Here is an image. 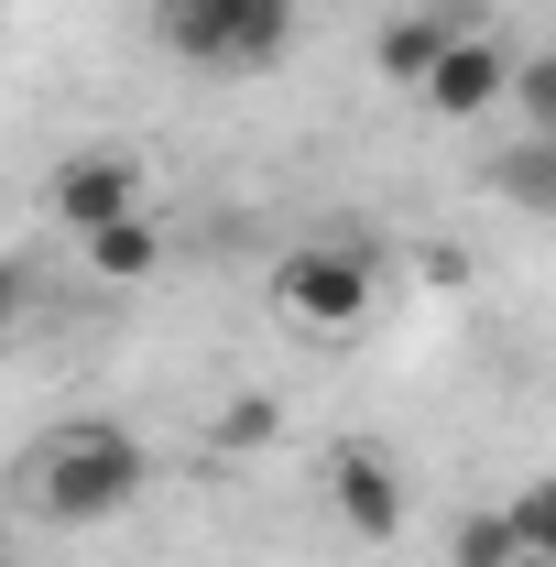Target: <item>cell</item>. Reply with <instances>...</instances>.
Wrapping results in <instances>:
<instances>
[{
	"mask_svg": "<svg viewBox=\"0 0 556 567\" xmlns=\"http://www.w3.org/2000/svg\"><path fill=\"white\" fill-rule=\"evenodd\" d=\"M142 481H153V447H142L132 425H55L44 447H33V513L44 524H110V513H132Z\"/></svg>",
	"mask_w": 556,
	"mask_h": 567,
	"instance_id": "1",
	"label": "cell"
},
{
	"mask_svg": "<svg viewBox=\"0 0 556 567\" xmlns=\"http://www.w3.org/2000/svg\"><path fill=\"white\" fill-rule=\"evenodd\" d=\"M153 33L208 76H251L295 44V0H153Z\"/></svg>",
	"mask_w": 556,
	"mask_h": 567,
	"instance_id": "2",
	"label": "cell"
},
{
	"mask_svg": "<svg viewBox=\"0 0 556 567\" xmlns=\"http://www.w3.org/2000/svg\"><path fill=\"white\" fill-rule=\"evenodd\" d=\"M371 295H382V274L349 240H295L274 262V306H284V328H306V339H349L371 317Z\"/></svg>",
	"mask_w": 556,
	"mask_h": 567,
	"instance_id": "3",
	"label": "cell"
},
{
	"mask_svg": "<svg viewBox=\"0 0 556 567\" xmlns=\"http://www.w3.org/2000/svg\"><path fill=\"white\" fill-rule=\"evenodd\" d=\"M44 208H55L66 240H87V229H110V218L153 208V175H142L132 153H66V164L44 175Z\"/></svg>",
	"mask_w": 556,
	"mask_h": 567,
	"instance_id": "4",
	"label": "cell"
},
{
	"mask_svg": "<svg viewBox=\"0 0 556 567\" xmlns=\"http://www.w3.org/2000/svg\"><path fill=\"white\" fill-rule=\"evenodd\" d=\"M328 513H339L360 546H393L404 535V470L382 436H339L328 447Z\"/></svg>",
	"mask_w": 556,
	"mask_h": 567,
	"instance_id": "5",
	"label": "cell"
},
{
	"mask_svg": "<svg viewBox=\"0 0 556 567\" xmlns=\"http://www.w3.org/2000/svg\"><path fill=\"white\" fill-rule=\"evenodd\" d=\"M502 87H513V44H491V33H459L415 99L436 110V121H491V110H502Z\"/></svg>",
	"mask_w": 556,
	"mask_h": 567,
	"instance_id": "6",
	"label": "cell"
},
{
	"mask_svg": "<svg viewBox=\"0 0 556 567\" xmlns=\"http://www.w3.org/2000/svg\"><path fill=\"white\" fill-rule=\"evenodd\" d=\"M459 33H481V11H470V0H436V11H393V22L371 33V66L393 76V87H425V76H436V55H447Z\"/></svg>",
	"mask_w": 556,
	"mask_h": 567,
	"instance_id": "7",
	"label": "cell"
},
{
	"mask_svg": "<svg viewBox=\"0 0 556 567\" xmlns=\"http://www.w3.org/2000/svg\"><path fill=\"white\" fill-rule=\"evenodd\" d=\"M491 186H502L524 218H556V132H513L502 153H491Z\"/></svg>",
	"mask_w": 556,
	"mask_h": 567,
	"instance_id": "8",
	"label": "cell"
},
{
	"mask_svg": "<svg viewBox=\"0 0 556 567\" xmlns=\"http://www.w3.org/2000/svg\"><path fill=\"white\" fill-rule=\"evenodd\" d=\"M153 262H164L153 208H142V218H110V229H87V274H99V284H142Z\"/></svg>",
	"mask_w": 556,
	"mask_h": 567,
	"instance_id": "9",
	"label": "cell"
},
{
	"mask_svg": "<svg viewBox=\"0 0 556 567\" xmlns=\"http://www.w3.org/2000/svg\"><path fill=\"white\" fill-rule=\"evenodd\" d=\"M502 110H513L524 132H556V55H513V87H502Z\"/></svg>",
	"mask_w": 556,
	"mask_h": 567,
	"instance_id": "10",
	"label": "cell"
},
{
	"mask_svg": "<svg viewBox=\"0 0 556 567\" xmlns=\"http://www.w3.org/2000/svg\"><path fill=\"white\" fill-rule=\"evenodd\" d=\"M502 524H513L524 567H535V557H556V481H524V492L502 502Z\"/></svg>",
	"mask_w": 556,
	"mask_h": 567,
	"instance_id": "11",
	"label": "cell"
},
{
	"mask_svg": "<svg viewBox=\"0 0 556 567\" xmlns=\"http://www.w3.org/2000/svg\"><path fill=\"white\" fill-rule=\"evenodd\" d=\"M274 436H284V404H274V393L218 404V447H229V458H240V447H274Z\"/></svg>",
	"mask_w": 556,
	"mask_h": 567,
	"instance_id": "12",
	"label": "cell"
},
{
	"mask_svg": "<svg viewBox=\"0 0 556 567\" xmlns=\"http://www.w3.org/2000/svg\"><path fill=\"white\" fill-rule=\"evenodd\" d=\"M447 557H459V567H524V546H513V524H502V513H470Z\"/></svg>",
	"mask_w": 556,
	"mask_h": 567,
	"instance_id": "13",
	"label": "cell"
},
{
	"mask_svg": "<svg viewBox=\"0 0 556 567\" xmlns=\"http://www.w3.org/2000/svg\"><path fill=\"white\" fill-rule=\"evenodd\" d=\"M11 317H22V262H0V339H11Z\"/></svg>",
	"mask_w": 556,
	"mask_h": 567,
	"instance_id": "14",
	"label": "cell"
},
{
	"mask_svg": "<svg viewBox=\"0 0 556 567\" xmlns=\"http://www.w3.org/2000/svg\"><path fill=\"white\" fill-rule=\"evenodd\" d=\"M535 567H556V557H535Z\"/></svg>",
	"mask_w": 556,
	"mask_h": 567,
	"instance_id": "15",
	"label": "cell"
}]
</instances>
